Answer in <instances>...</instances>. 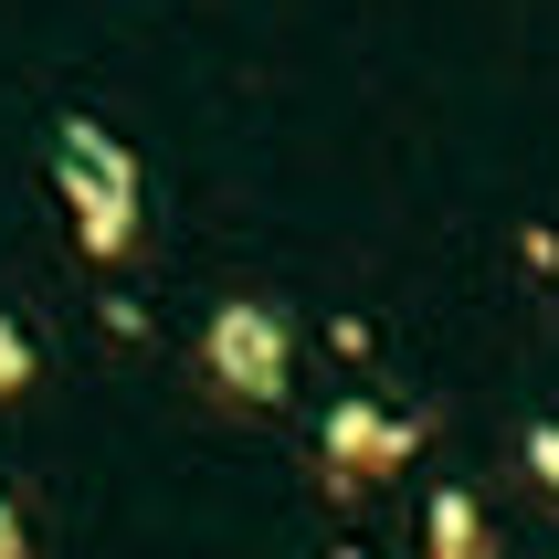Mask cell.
I'll return each instance as SVG.
<instances>
[{
	"label": "cell",
	"instance_id": "52a82bcc",
	"mask_svg": "<svg viewBox=\"0 0 559 559\" xmlns=\"http://www.w3.org/2000/svg\"><path fill=\"white\" fill-rule=\"evenodd\" d=\"M0 559H22V518H11V497H0Z\"/></svg>",
	"mask_w": 559,
	"mask_h": 559
},
{
	"label": "cell",
	"instance_id": "6da1fadb",
	"mask_svg": "<svg viewBox=\"0 0 559 559\" xmlns=\"http://www.w3.org/2000/svg\"><path fill=\"white\" fill-rule=\"evenodd\" d=\"M285 359H296V338H285V317L264 307V296L212 307V328H201V370H212L222 402H285Z\"/></svg>",
	"mask_w": 559,
	"mask_h": 559
},
{
	"label": "cell",
	"instance_id": "277c9868",
	"mask_svg": "<svg viewBox=\"0 0 559 559\" xmlns=\"http://www.w3.org/2000/svg\"><path fill=\"white\" fill-rule=\"evenodd\" d=\"M433 559H486V518L465 486H433Z\"/></svg>",
	"mask_w": 559,
	"mask_h": 559
},
{
	"label": "cell",
	"instance_id": "7a4b0ae2",
	"mask_svg": "<svg viewBox=\"0 0 559 559\" xmlns=\"http://www.w3.org/2000/svg\"><path fill=\"white\" fill-rule=\"evenodd\" d=\"M63 201H74L85 253L117 264L127 233H138V169H127V148L106 138V127H63Z\"/></svg>",
	"mask_w": 559,
	"mask_h": 559
},
{
	"label": "cell",
	"instance_id": "8992f818",
	"mask_svg": "<svg viewBox=\"0 0 559 559\" xmlns=\"http://www.w3.org/2000/svg\"><path fill=\"white\" fill-rule=\"evenodd\" d=\"M528 475H538V486H559V423H528Z\"/></svg>",
	"mask_w": 559,
	"mask_h": 559
},
{
	"label": "cell",
	"instance_id": "3957f363",
	"mask_svg": "<svg viewBox=\"0 0 559 559\" xmlns=\"http://www.w3.org/2000/svg\"><path fill=\"white\" fill-rule=\"evenodd\" d=\"M412 443H423V423H412V412L338 402V412H328V433H317V465H328V486H348V475H391V465H412Z\"/></svg>",
	"mask_w": 559,
	"mask_h": 559
},
{
	"label": "cell",
	"instance_id": "5b68a950",
	"mask_svg": "<svg viewBox=\"0 0 559 559\" xmlns=\"http://www.w3.org/2000/svg\"><path fill=\"white\" fill-rule=\"evenodd\" d=\"M22 380H32V338H22V328H11V317H0V402H11Z\"/></svg>",
	"mask_w": 559,
	"mask_h": 559
}]
</instances>
